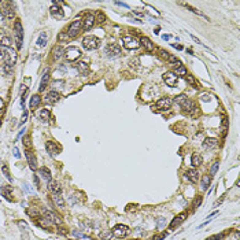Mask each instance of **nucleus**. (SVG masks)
Returning a JSON list of instances; mask_svg holds the SVG:
<instances>
[{
	"label": "nucleus",
	"instance_id": "obj_23",
	"mask_svg": "<svg viewBox=\"0 0 240 240\" xmlns=\"http://www.w3.org/2000/svg\"><path fill=\"white\" fill-rule=\"evenodd\" d=\"M185 177L188 178L191 183H198V180H199V172L196 170V169H189V170H187V173H185Z\"/></svg>",
	"mask_w": 240,
	"mask_h": 240
},
{
	"label": "nucleus",
	"instance_id": "obj_53",
	"mask_svg": "<svg viewBox=\"0 0 240 240\" xmlns=\"http://www.w3.org/2000/svg\"><path fill=\"white\" fill-rule=\"evenodd\" d=\"M33 180H34V183H36V187L39 188L40 187V180H39V176L37 174H33Z\"/></svg>",
	"mask_w": 240,
	"mask_h": 240
},
{
	"label": "nucleus",
	"instance_id": "obj_12",
	"mask_svg": "<svg viewBox=\"0 0 240 240\" xmlns=\"http://www.w3.org/2000/svg\"><path fill=\"white\" fill-rule=\"evenodd\" d=\"M2 14L4 15V18L7 19H11L14 18V10H13V4L8 2H3L2 3Z\"/></svg>",
	"mask_w": 240,
	"mask_h": 240
},
{
	"label": "nucleus",
	"instance_id": "obj_26",
	"mask_svg": "<svg viewBox=\"0 0 240 240\" xmlns=\"http://www.w3.org/2000/svg\"><path fill=\"white\" fill-rule=\"evenodd\" d=\"M203 145H204V148H207V150H213V148H215L218 145V140L211 139V137H207V139L203 141Z\"/></svg>",
	"mask_w": 240,
	"mask_h": 240
},
{
	"label": "nucleus",
	"instance_id": "obj_18",
	"mask_svg": "<svg viewBox=\"0 0 240 240\" xmlns=\"http://www.w3.org/2000/svg\"><path fill=\"white\" fill-rule=\"evenodd\" d=\"M60 99V93L58 92V91H51V92H48L47 93V96H45V102L47 103H49V104H54V103H56L58 100Z\"/></svg>",
	"mask_w": 240,
	"mask_h": 240
},
{
	"label": "nucleus",
	"instance_id": "obj_49",
	"mask_svg": "<svg viewBox=\"0 0 240 240\" xmlns=\"http://www.w3.org/2000/svg\"><path fill=\"white\" fill-rule=\"evenodd\" d=\"M200 203H202V196H198L194 200V203H192V207H194V209H196V207L200 206Z\"/></svg>",
	"mask_w": 240,
	"mask_h": 240
},
{
	"label": "nucleus",
	"instance_id": "obj_43",
	"mask_svg": "<svg viewBox=\"0 0 240 240\" xmlns=\"http://www.w3.org/2000/svg\"><path fill=\"white\" fill-rule=\"evenodd\" d=\"M23 145L26 147V150H30V145H32L30 136H25V137H23Z\"/></svg>",
	"mask_w": 240,
	"mask_h": 240
},
{
	"label": "nucleus",
	"instance_id": "obj_32",
	"mask_svg": "<svg viewBox=\"0 0 240 240\" xmlns=\"http://www.w3.org/2000/svg\"><path fill=\"white\" fill-rule=\"evenodd\" d=\"M191 163L194 166H200L202 163H203V158H202V155H199V154H192V157H191Z\"/></svg>",
	"mask_w": 240,
	"mask_h": 240
},
{
	"label": "nucleus",
	"instance_id": "obj_6",
	"mask_svg": "<svg viewBox=\"0 0 240 240\" xmlns=\"http://www.w3.org/2000/svg\"><path fill=\"white\" fill-rule=\"evenodd\" d=\"M104 54H106L107 58H111V59L118 58V56H121V47L117 43H111L104 48Z\"/></svg>",
	"mask_w": 240,
	"mask_h": 240
},
{
	"label": "nucleus",
	"instance_id": "obj_41",
	"mask_svg": "<svg viewBox=\"0 0 240 240\" xmlns=\"http://www.w3.org/2000/svg\"><path fill=\"white\" fill-rule=\"evenodd\" d=\"M158 55H159L162 59H165V60H168L169 56H170V54H169L168 51H165L163 48H158Z\"/></svg>",
	"mask_w": 240,
	"mask_h": 240
},
{
	"label": "nucleus",
	"instance_id": "obj_60",
	"mask_svg": "<svg viewBox=\"0 0 240 240\" xmlns=\"http://www.w3.org/2000/svg\"><path fill=\"white\" fill-rule=\"evenodd\" d=\"M14 155H15L17 158H19V151H18V148H14Z\"/></svg>",
	"mask_w": 240,
	"mask_h": 240
},
{
	"label": "nucleus",
	"instance_id": "obj_44",
	"mask_svg": "<svg viewBox=\"0 0 240 240\" xmlns=\"http://www.w3.org/2000/svg\"><path fill=\"white\" fill-rule=\"evenodd\" d=\"M176 74H184V75H185L187 74V70H185V67H184L183 65H180V66H177V69H176Z\"/></svg>",
	"mask_w": 240,
	"mask_h": 240
},
{
	"label": "nucleus",
	"instance_id": "obj_56",
	"mask_svg": "<svg viewBox=\"0 0 240 240\" xmlns=\"http://www.w3.org/2000/svg\"><path fill=\"white\" fill-rule=\"evenodd\" d=\"M115 4L117 6H122V7H125V8H129V6H128L126 3H124V2H115Z\"/></svg>",
	"mask_w": 240,
	"mask_h": 240
},
{
	"label": "nucleus",
	"instance_id": "obj_1",
	"mask_svg": "<svg viewBox=\"0 0 240 240\" xmlns=\"http://www.w3.org/2000/svg\"><path fill=\"white\" fill-rule=\"evenodd\" d=\"M176 103L180 104L181 109L184 111H187V113H189V114L196 113V104H195V102L187 99V96H184V95L177 96V98H176Z\"/></svg>",
	"mask_w": 240,
	"mask_h": 240
},
{
	"label": "nucleus",
	"instance_id": "obj_24",
	"mask_svg": "<svg viewBox=\"0 0 240 240\" xmlns=\"http://www.w3.org/2000/svg\"><path fill=\"white\" fill-rule=\"evenodd\" d=\"M0 44L4 48H10V45H11V37L8 34H6L4 32H0Z\"/></svg>",
	"mask_w": 240,
	"mask_h": 240
},
{
	"label": "nucleus",
	"instance_id": "obj_21",
	"mask_svg": "<svg viewBox=\"0 0 240 240\" xmlns=\"http://www.w3.org/2000/svg\"><path fill=\"white\" fill-rule=\"evenodd\" d=\"M48 80H49V69H48V67H47V69L44 70V73H43L41 81H40V88H39V91H40V92H43V91L47 88V84H48Z\"/></svg>",
	"mask_w": 240,
	"mask_h": 240
},
{
	"label": "nucleus",
	"instance_id": "obj_14",
	"mask_svg": "<svg viewBox=\"0 0 240 240\" xmlns=\"http://www.w3.org/2000/svg\"><path fill=\"white\" fill-rule=\"evenodd\" d=\"M25 157H26V161L29 163V168L32 170H36L37 169V161H36V157H34L33 151L32 150H25Z\"/></svg>",
	"mask_w": 240,
	"mask_h": 240
},
{
	"label": "nucleus",
	"instance_id": "obj_7",
	"mask_svg": "<svg viewBox=\"0 0 240 240\" xmlns=\"http://www.w3.org/2000/svg\"><path fill=\"white\" fill-rule=\"evenodd\" d=\"M14 34H15V43H17V49L22 48V40H23V29L19 21L14 22Z\"/></svg>",
	"mask_w": 240,
	"mask_h": 240
},
{
	"label": "nucleus",
	"instance_id": "obj_5",
	"mask_svg": "<svg viewBox=\"0 0 240 240\" xmlns=\"http://www.w3.org/2000/svg\"><path fill=\"white\" fill-rule=\"evenodd\" d=\"M173 99L169 98V96H165V98H161L159 100L155 103V106H153V109L159 110V111H166L169 110L172 106H173Z\"/></svg>",
	"mask_w": 240,
	"mask_h": 240
},
{
	"label": "nucleus",
	"instance_id": "obj_4",
	"mask_svg": "<svg viewBox=\"0 0 240 240\" xmlns=\"http://www.w3.org/2000/svg\"><path fill=\"white\" fill-rule=\"evenodd\" d=\"M63 56H65L66 60H69V62H74V60H77L78 58H81V49L77 48V47H74V45H70L65 49Z\"/></svg>",
	"mask_w": 240,
	"mask_h": 240
},
{
	"label": "nucleus",
	"instance_id": "obj_30",
	"mask_svg": "<svg viewBox=\"0 0 240 240\" xmlns=\"http://www.w3.org/2000/svg\"><path fill=\"white\" fill-rule=\"evenodd\" d=\"M210 183H211V177H210L209 174H204L203 177H202V181H200V188L203 189V191H206V189L209 188Z\"/></svg>",
	"mask_w": 240,
	"mask_h": 240
},
{
	"label": "nucleus",
	"instance_id": "obj_54",
	"mask_svg": "<svg viewBox=\"0 0 240 240\" xmlns=\"http://www.w3.org/2000/svg\"><path fill=\"white\" fill-rule=\"evenodd\" d=\"M4 107H6V103H4V100H3V99L0 98V114L3 113V110H4Z\"/></svg>",
	"mask_w": 240,
	"mask_h": 240
},
{
	"label": "nucleus",
	"instance_id": "obj_34",
	"mask_svg": "<svg viewBox=\"0 0 240 240\" xmlns=\"http://www.w3.org/2000/svg\"><path fill=\"white\" fill-rule=\"evenodd\" d=\"M40 118H41L43 122H48L51 119V113H49L48 109H43L40 111Z\"/></svg>",
	"mask_w": 240,
	"mask_h": 240
},
{
	"label": "nucleus",
	"instance_id": "obj_51",
	"mask_svg": "<svg viewBox=\"0 0 240 240\" xmlns=\"http://www.w3.org/2000/svg\"><path fill=\"white\" fill-rule=\"evenodd\" d=\"M26 119H28V113H23V115H22V118H21V121H19V125H22V124H25L26 122Z\"/></svg>",
	"mask_w": 240,
	"mask_h": 240
},
{
	"label": "nucleus",
	"instance_id": "obj_10",
	"mask_svg": "<svg viewBox=\"0 0 240 240\" xmlns=\"http://www.w3.org/2000/svg\"><path fill=\"white\" fill-rule=\"evenodd\" d=\"M128 233H129V228H128L126 225L118 224V225H115V226L113 228V235L115 236V238H118V239L125 238Z\"/></svg>",
	"mask_w": 240,
	"mask_h": 240
},
{
	"label": "nucleus",
	"instance_id": "obj_48",
	"mask_svg": "<svg viewBox=\"0 0 240 240\" xmlns=\"http://www.w3.org/2000/svg\"><path fill=\"white\" fill-rule=\"evenodd\" d=\"M96 19H98L96 22H99V23H104V21H106V15H104L103 13H99V14H98V18H96Z\"/></svg>",
	"mask_w": 240,
	"mask_h": 240
},
{
	"label": "nucleus",
	"instance_id": "obj_58",
	"mask_svg": "<svg viewBox=\"0 0 240 240\" xmlns=\"http://www.w3.org/2000/svg\"><path fill=\"white\" fill-rule=\"evenodd\" d=\"M222 126H224V128L228 126V118H224V119H222Z\"/></svg>",
	"mask_w": 240,
	"mask_h": 240
},
{
	"label": "nucleus",
	"instance_id": "obj_42",
	"mask_svg": "<svg viewBox=\"0 0 240 240\" xmlns=\"http://www.w3.org/2000/svg\"><path fill=\"white\" fill-rule=\"evenodd\" d=\"M166 62L174 63V66H180V65H181V62H180V60H178V59H177V58H176V56H173V55H170V56H169V59L166 60Z\"/></svg>",
	"mask_w": 240,
	"mask_h": 240
},
{
	"label": "nucleus",
	"instance_id": "obj_31",
	"mask_svg": "<svg viewBox=\"0 0 240 240\" xmlns=\"http://www.w3.org/2000/svg\"><path fill=\"white\" fill-rule=\"evenodd\" d=\"M180 4H181V6H184V7H185V8H188V10H189V11H192V13L198 14L199 17H202V18H204V19H207V21H209V18H207V17L204 15V14L202 13V11H199L198 8H194V7H191V6H189L188 3H180Z\"/></svg>",
	"mask_w": 240,
	"mask_h": 240
},
{
	"label": "nucleus",
	"instance_id": "obj_25",
	"mask_svg": "<svg viewBox=\"0 0 240 240\" xmlns=\"http://www.w3.org/2000/svg\"><path fill=\"white\" fill-rule=\"evenodd\" d=\"M0 191H2V194H3V196H4L7 200H11V202H14V198H13V187H2L0 188Z\"/></svg>",
	"mask_w": 240,
	"mask_h": 240
},
{
	"label": "nucleus",
	"instance_id": "obj_9",
	"mask_svg": "<svg viewBox=\"0 0 240 240\" xmlns=\"http://www.w3.org/2000/svg\"><path fill=\"white\" fill-rule=\"evenodd\" d=\"M81 28H83V21H80V19L73 21L72 23H70L69 29H67V36H69V37H75L78 33H80Z\"/></svg>",
	"mask_w": 240,
	"mask_h": 240
},
{
	"label": "nucleus",
	"instance_id": "obj_39",
	"mask_svg": "<svg viewBox=\"0 0 240 240\" xmlns=\"http://www.w3.org/2000/svg\"><path fill=\"white\" fill-rule=\"evenodd\" d=\"M73 236H74V238H77V239H83V240H92L91 238H88L87 235H84L83 232H80V230H73Z\"/></svg>",
	"mask_w": 240,
	"mask_h": 240
},
{
	"label": "nucleus",
	"instance_id": "obj_27",
	"mask_svg": "<svg viewBox=\"0 0 240 240\" xmlns=\"http://www.w3.org/2000/svg\"><path fill=\"white\" fill-rule=\"evenodd\" d=\"M63 54H65V48L60 45H56L54 47V49H52V55H54V59H60V58L63 56Z\"/></svg>",
	"mask_w": 240,
	"mask_h": 240
},
{
	"label": "nucleus",
	"instance_id": "obj_46",
	"mask_svg": "<svg viewBox=\"0 0 240 240\" xmlns=\"http://www.w3.org/2000/svg\"><path fill=\"white\" fill-rule=\"evenodd\" d=\"M18 226L21 228V230H23V232H26V230L29 229V226H28V224H26L25 221H18Z\"/></svg>",
	"mask_w": 240,
	"mask_h": 240
},
{
	"label": "nucleus",
	"instance_id": "obj_19",
	"mask_svg": "<svg viewBox=\"0 0 240 240\" xmlns=\"http://www.w3.org/2000/svg\"><path fill=\"white\" fill-rule=\"evenodd\" d=\"M37 174H39L40 178H41V180H44L45 183H49V181H51V178H52L51 172H49L47 168H44V166H43V168L37 169Z\"/></svg>",
	"mask_w": 240,
	"mask_h": 240
},
{
	"label": "nucleus",
	"instance_id": "obj_33",
	"mask_svg": "<svg viewBox=\"0 0 240 240\" xmlns=\"http://www.w3.org/2000/svg\"><path fill=\"white\" fill-rule=\"evenodd\" d=\"M52 199H54V203L59 209H65V200H63V198L60 195H52Z\"/></svg>",
	"mask_w": 240,
	"mask_h": 240
},
{
	"label": "nucleus",
	"instance_id": "obj_2",
	"mask_svg": "<svg viewBox=\"0 0 240 240\" xmlns=\"http://www.w3.org/2000/svg\"><path fill=\"white\" fill-rule=\"evenodd\" d=\"M17 62V52L15 49L13 48H7V52H6V58H4V70L6 73H10L13 70L14 65Z\"/></svg>",
	"mask_w": 240,
	"mask_h": 240
},
{
	"label": "nucleus",
	"instance_id": "obj_22",
	"mask_svg": "<svg viewBox=\"0 0 240 240\" xmlns=\"http://www.w3.org/2000/svg\"><path fill=\"white\" fill-rule=\"evenodd\" d=\"M93 25H95V18H93L92 14L85 15V18H84V21H83V28L85 29V30H89V29H92Z\"/></svg>",
	"mask_w": 240,
	"mask_h": 240
},
{
	"label": "nucleus",
	"instance_id": "obj_40",
	"mask_svg": "<svg viewBox=\"0 0 240 240\" xmlns=\"http://www.w3.org/2000/svg\"><path fill=\"white\" fill-rule=\"evenodd\" d=\"M218 168H219V162H218V161H215V162L213 163L211 169H210V177H213V176H215V174H217V172H218Z\"/></svg>",
	"mask_w": 240,
	"mask_h": 240
},
{
	"label": "nucleus",
	"instance_id": "obj_16",
	"mask_svg": "<svg viewBox=\"0 0 240 240\" xmlns=\"http://www.w3.org/2000/svg\"><path fill=\"white\" fill-rule=\"evenodd\" d=\"M45 148H47V153H49L51 157H55V155L59 154V151H60L59 145H58L55 141H51V140L45 143Z\"/></svg>",
	"mask_w": 240,
	"mask_h": 240
},
{
	"label": "nucleus",
	"instance_id": "obj_28",
	"mask_svg": "<svg viewBox=\"0 0 240 240\" xmlns=\"http://www.w3.org/2000/svg\"><path fill=\"white\" fill-rule=\"evenodd\" d=\"M140 44H143V47H145L147 51H154V44L151 43V40L148 39V37L143 36L141 39H140Z\"/></svg>",
	"mask_w": 240,
	"mask_h": 240
},
{
	"label": "nucleus",
	"instance_id": "obj_20",
	"mask_svg": "<svg viewBox=\"0 0 240 240\" xmlns=\"http://www.w3.org/2000/svg\"><path fill=\"white\" fill-rule=\"evenodd\" d=\"M48 189L51 191L52 195H60V192H62V188H60L59 183L58 181H49L48 183Z\"/></svg>",
	"mask_w": 240,
	"mask_h": 240
},
{
	"label": "nucleus",
	"instance_id": "obj_17",
	"mask_svg": "<svg viewBox=\"0 0 240 240\" xmlns=\"http://www.w3.org/2000/svg\"><path fill=\"white\" fill-rule=\"evenodd\" d=\"M185 219H187V213H180V214L176 215V217L173 218V221L170 222V225H169V226H170V229H174V228H177L178 225L183 224Z\"/></svg>",
	"mask_w": 240,
	"mask_h": 240
},
{
	"label": "nucleus",
	"instance_id": "obj_59",
	"mask_svg": "<svg viewBox=\"0 0 240 240\" xmlns=\"http://www.w3.org/2000/svg\"><path fill=\"white\" fill-rule=\"evenodd\" d=\"M162 39L168 41V40H170V34H163V36H162Z\"/></svg>",
	"mask_w": 240,
	"mask_h": 240
},
{
	"label": "nucleus",
	"instance_id": "obj_62",
	"mask_svg": "<svg viewBox=\"0 0 240 240\" xmlns=\"http://www.w3.org/2000/svg\"><path fill=\"white\" fill-rule=\"evenodd\" d=\"M0 125H2V121H0Z\"/></svg>",
	"mask_w": 240,
	"mask_h": 240
},
{
	"label": "nucleus",
	"instance_id": "obj_3",
	"mask_svg": "<svg viewBox=\"0 0 240 240\" xmlns=\"http://www.w3.org/2000/svg\"><path fill=\"white\" fill-rule=\"evenodd\" d=\"M100 45V40L96 36H85L83 39V47L87 51H92V49H98Z\"/></svg>",
	"mask_w": 240,
	"mask_h": 240
},
{
	"label": "nucleus",
	"instance_id": "obj_38",
	"mask_svg": "<svg viewBox=\"0 0 240 240\" xmlns=\"http://www.w3.org/2000/svg\"><path fill=\"white\" fill-rule=\"evenodd\" d=\"M2 172H3V174H4V177L7 178L10 183H13V177H11V174H10V172H8V166L7 165H3L2 166Z\"/></svg>",
	"mask_w": 240,
	"mask_h": 240
},
{
	"label": "nucleus",
	"instance_id": "obj_8",
	"mask_svg": "<svg viewBox=\"0 0 240 240\" xmlns=\"http://www.w3.org/2000/svg\"><path fill=\"white\" fill-rule=\"evenodd\" d=\"M122 43H124L125 48H128V49H137L140 47V43L133 36H129V34L122 36Z\"/></svg>",
	"mask_w": 240,
	"mask_h": 240
},
{
	"label": "nucleus",
	"instance_id": "obj_55",
	"mask_svg": "<svg viewBox=\"0 0 240 240\" xmlns=\"http://www.w3.org/2000/svg\"><path fill=\"white\" fill-rule=\"evenodd\" d=\"M166 236H168V233H162V235H159V236H154V239H153V240H161V239H165Z\"/></svg>",
	"mask_w": 240,
	"mask_h": 240
},
{
	"label": "nucleus",
	"instance_id": "obj_29",
	"mask_svg": "<svg viewBox=\"0 0 240 240\" xmlns=\"http://www.w3.org/2000/svg\"><path fill=\"white\" fill-rule=\"evenodd\" d=\"M40 103H41V98H40V95H33L30 98V103H29V106H30V109H37V107L40 106Z\"/></svg>",
	"mask_w": 240,
	"mask_h": 240
},
{
	"label": "nucleus",
	"instance_id": "obj_37",
	"mask_svg": "<svg viewBox=\"0 0 240 240\" xmlns=\"http://www.w3.org/2000/svg\"><path fill=\"white\" fill-rule=\"evenodd\" d=\"M47 33L45 32H41L40 33V37H39V40H37V47H44L47 44Z\"/></svg>",
	"mask_w": 240,
	"mask_h": 240
},
{
	"label": "nucleus",
	"instance_id": "obj_47",
	"mask_svg": "<svg viewBox=\"0 0 240 240\" xmlns=\"http://www.w3.org/2000/svg\"><path fill=\"white\" fill-rule=\"evenodd\" d=\"M224 238H225V233H218V235L211 236V238H209L207 240H222Z\"/></svg>",
	"mask_w": 240,
	"mask_h": 240
},
{
	"label": "nucleus",
	"instance_id": "obj_52",
	"mask_svg": "<svg viewBox=\"0 0 240 240\" xmlns=\"http://www.w3.org/2000/svg\"><path fill=\"white\" fill-rule=\"evenodd\" d=\"M67 37L69 36H67L66 33H60L59 36H58V39H59V41H63V40H67Z\"/></svg>",
	"mask_w": 240,
	"mask_h": 240
},
{
	"label": "nucleus",
	"instance_id": "obj_35",
	"mask_svg": "<svg viewBox=\"0 0 240 240\" xmlns=\"http://www.w3.org/2000/svg\"><path fill=\"white\" fill-rule=\"evenodd\" d=\"M78 69V72L81 73V74H85L88 73V70H89V65H88V62H80L77 63V66H75Z\"/></svg>",
	"mask_w": 240,
	"mask_h": 240
},
{
	"label": "nucleus",
	"instance_id": "obj_50",
	"mask_svg": "<svg viewBox=\"0 0 240 240\" xmlns=\"http://www.w3.org/2000/svg\"><path fill=\"white\" fill-rule=\"evenodd\" d=\"M165 225H166V219L165 218H162V217L158 218V228H159V229H162Z\"/></svg>",
	"mask_w": 240,
	"mask_h": 240
},
{
	"label": "nucleus",
	"instance_id": "obj_36",
	"mask_svg": "<svg viewBox=\"0 0 240 240\" xmlns=\"http://www.w3.org/2000/svg\"><path fill=\"white\" fill-rule=\"evenodd\" d=\"M184 78H185V81H187V83H188V84H191V85L194 87V88H198V87H199L198 81L195 80V77H194V75H191V74H185V75H184Z\"/></svg>",
	"mask_w": 240,
	"mask_h": 240
},
{
	"label": "nucleus",
	"instance_id": "obj_57",
	"mask_svg": "<svg viewBox=\"0 0 240 240\" xmlns=\"http://www.w3.org/2000/svg\"><path fill=\"white\" fill-rule=\"evenodd\" d=\"M4 15H3V14H2V11H0V26H3V25H4Z\"/></svg>",
	"mask_w": 240,
	"mask_h": 240
},
{
	"label": "nucleus",
	"instance_id": "obj_45",
	"mask_svg": "<svg viewBox=\"0 0 240 240\" xmlns=\"http://www.w3.org/2000/svg\"><path fill=\"white\" fill-rule=\"evenodd\" d=\"M6 52H7V48H4V47H3L2 44H0V62H2V60H4Z\"/></svg>",
	"mask_w": 240,
	"mask_h": 240
},
{
	"label": "nucleus",
	"instance_id": "obj_61",
	"mask_svg": "<svg viewBox=\"0 0 240 240\" xmlns=\"http://www.w3.org/2000/svg\"><path fill=\"white\" fill-rule=\"evenodd\" d=\"M173 47H176L177 49H183V47H181V45H174V44H173Z\"/></svg>",
	"mask_w": 240,
	"mask_h": 240
},
{
	"label": "nucleus",
	"instance_id": "obj_11",
	"mask_svg": "<svg viewBox=\"0 0 240 240\" xmlns=\"http://www.w3.org/2000/svg\"><path fill=\"white\" fill-rule=\"evenodd\" d=\"M163 81H165V84L168 87H176V84L178 83V75L176 74L174 72H168L163 74Z\"/></svg>",
	"mask_w": 240,
	"mask_h": 240
},
{
	"label": "nucleus",
	"instance_id": "obj_13",
	"mask_svg": "<svg viewBox=\"0 0 240 240\" xmlns=\"http://www.w3.org/2000/svg\"><path fill=\"white\" fill-rule=\"evenodd\" d=\"M44 215H45V218L48 219L51 224H55V225L62 224V218H60V215L56 214V213H54V211H51V210H45V211H44Z\"/></svg>",
	"mask_w": 240,
	"mask_h": 240
},
{
	"label": "nucleus",
	"instance_id": "obj_15",
	"mask_svg": "<svg viewBox=\"0 0 240 240\" xmlns=\"http://www.w3.org/2000/svg\"><path fill=\"white\" fill-rule=\"evenodd\" d=\"M49 13H51V15L54 17L55 19H62L63 17H65V13H63V10L58 6V3L54 2V4L51 6V8H49Z\"/></svg>",
	"mask_w": 240,
	"mask_h": 240
}]
</instances>
